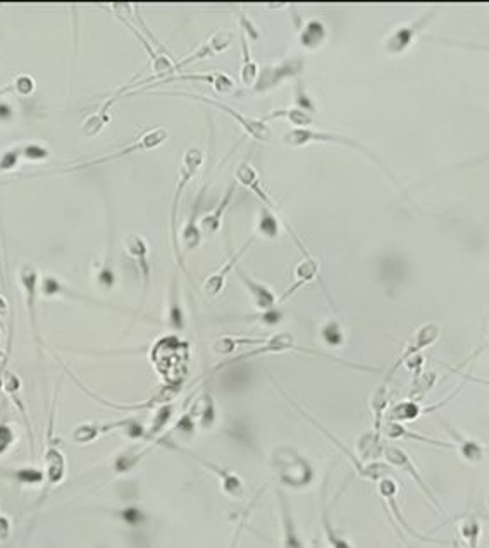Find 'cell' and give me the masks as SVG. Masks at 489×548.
I'll return each instance as SVG.
<instances>
[{"instance_id":"obj_2","label":"cell","mask_w":489,"mask_h":548,"mask_svg":"<svg viewBox=\"0 0 489 548\" xmlns=\"http://www.w3.org/2000/svg\"><path fill=\"white\" fill-rule=\"evenodd\" d=\"M271 466L274 468L279 480L293 488L311 485L313 480V469L307 458L301 457L296 450L289 448V446H281L274 450V453L271 456Z\"/></svg>"},{"instance_id":"obj_53","label":"cell","mask_w":489,"mask_h":548,"mask_svg":"<svg viewBox=\"0 0 489 548\" xmlns=\"http://www.w3.org/2000/svg\"><path fill=\"white\" fill-rule=\"evenodd\" d=\"M463 377H466L467 381H474V383H480V385H486V387H489V380H484V377L472 376V375H463Z\"/></svg>"},{"instance_id":"obj_1","label":"cell","mask_w":489,"mask_h":548,"mask_svg":"<svg viewBox=\"0 0 489 548\" xmlns=\"http://www.w3.org/2000/svg\"><path fill=\"white\" fill-rule=\"evenodd\" d=\"M202 164H203V152L200 149L191 147V149L186 150L185 156H183V161H181V168H179V180H178V185H176V192H174L173 205H171V238H173V247H174V252H176V259H178L179 267H181L183 273L188 276L190 279H191V276L188 273V269H186V264H185V259H183L181 250H179V242H178V235H176V217H178L179 202H181V197H183V193H185L186 185H188L191 178L197 174V171L200 169Z\"/></svg>"},{"instance_id":"obj_16","label":"cell","mask_w":489,"mask_h":548,"mask_svg":"<svg viewBox=\"0 0 489 548\" xmlns=\"http://www.w3.org/2000/svg\"><path fill=\"white\" fill-rule=\"evenodd\" d=\"M19 279H21L24 294H26V307L30 312L31 328H33V335L36 342L40 343L38 336V324H36V294H38V271L30 264H24L19 271Z\"/></svg>"},{"instance_id":"obj_49","label":"cell","mask_w":489,"mask_h":548,"mask_svg":"<svg viewBox=\"0 0 489 548\" xmlns=\"http://www.w3.org/2000/svg\"><path fill=\"white\" fill-rule=\"evenodd\" d=\"M296 93H299V95H296V102H299L300 109H308V111H313V104L311 102V99L307 97V93H305L303 90H300V87H299V90H296Z\"/></svg>"},{"instance_id":"obj_40","label":"cell","mask_w":489,"mask_h":548,"mask_svg":"<svg viewBox=\"0 0 489 548\" xmlns=\"http://www.w3.org/2000/svg\"><path fill=\"white\" fill-rule=\"evenodd\" d=\"M321 336H323L324 343H328L329 347H341L345 342L343 331H341V326L336 323V321L331 319L321 328Z\"/></svg>"},{"instance_id":"obj_36","label":"cell","mask_w":489,"mask_h":548,"mask_svg":"<svg viewBox=\"0 0 489 548\" xmlns=\"http://www.w3.org/2000/svg\"><path fill=\"white\" fill-rule=\"evenodd\" d=\"M326 36V28L321 21H311L307 23V26L303 28L300 35V42L303 43L305 47L308 48H316L321 42L324 40Z\"/></svg>"},{"instance_id":"obj_6","label":"cell","mask_w":489,"mask_h":548,"mask_svg":"<svg viewBox=\"0 0 489 548\" xmlns=\"http://www.w3.org/2000/svg\"><path fill=\"white\" fill-rule=\"evenodd\" d=\"M162 444L167 445V446H171V448L178 450V452L185 453V456L195 458V461H197L200 466H203V468L212 471V473H214L215 476L219 478V481H221V488H222V491L226 495H230V497H233V498H242L243 497V493H244L243 481L240 480V476H236L235 473H231V471L224 469V468H221V466H217V464H212L210 461H207V458L202 457L200 453L191 452V450H186V448H181V446H178L176 444H173V441H162Z\"/></svg>"},{"instance_id":"obj_34","label":"cell","mask_w":489,"mask_h":548,"mask_svg":"<svg viewBox=\"0 0 489 548\" xmlns=\"http://www.w3.org/2000/svg\"><path fill=\"white\" fill-rule=\"evenodd\" d=\"M257 233H260L266 238H278L279 235V221L278 216L272 213L269 207H262L259 217V225H257Z\"/></svg>"},{"instance_id":"obj_46","label":"cell","mask_w":489,"mask_h":548,"mask_svg":"<svg viewBox=\"0 0 489 548\" xmlns=\"http://www.w3.org/2000/svg\"><path fill=\"white\" fill-rule=\"evenodd\" d=\"M14 441V431L6 423H0V453L6 452Z\"/></svg>"},{"instance_id":"obj_32","label":"cell","mask_w":489,"mask_h":548,"mask_svg":"<svg viewBox=\"0 0 489 548\" xmlns=\"http://www.w3.org/2000/svg\"><path fill=\"white\" fill-rule=\"evenodd\" d=\"M119 95H121V92H117V95L111 97V99H109L107 102L102 105V109H100L99 112H97V114L90 116L88 119L85 121L83 128H81V129H83L85 135H87V136L99 135L102 129H104V126L109 123V119H111V117H109V109H111V105L116 102L117 99H119Z\"/></svg>"},{"instance_id":"obj_37","label":"cell","mask_w":489,"mask_h":548,"mask_svg":"<svg viewBox=\"0 0 489 548\" xmlns=\"http://www.w3.org/2000/svg\"><path fill=\"white\" fill-rule=\"evenodd\" d=\"M198 204H200V202L197 200V204H195L193 214H191V217H190V222H188V225H186V228L183 230V243H185L186 250L197 249V247L200 245V242H202V231L197 228Z\"/></svg>"},{"instance_id":"obj_23","label":"cell","mask_w":489,"mask_h":548,"mask_svg":"<svg viewBox=\"0 0 489 548\" xmlns=\"http://www.w3.org/2000/svg\"><path fill=\"white\" fill-rule=\"evenodd\" d=\"M382 434L376 431H367L358 438L357 441V452L358 461L362 464H369V462H377L385 453V444H382Z\"/></svg>"},{"instance_id":"obj_25","label":"cell","mask_w":489,"mask_h":548,"mask_svg":"<svg viewBox=\"0 0 489 548\" xmlns=\"http://www.w3.org/2000/svg\"><path fill=\"white\" fill-rule=\"evenodd\" d=\"M190 414L193 416V419H197V423L200 424L202 429L214 428L215 419H217V412H215V402L212 399L209 389L203 393L200 399L195 402Z\"/></svg>"},{"instance_id":"obj_45","label":"cell","mask_w":489,"mask_h":548,"mask_svg":"<svg viewBox=\"0 0 489 548\" xmlns=\"http://www.w3.org/2000/svg\"><path fill=\"white\" fill-rule=\"evenodd\" d=\"M259 497H260V493H259V495H255L254 502H250V505H248L247 512H244L243 517L240 519L238 526H236V530H235L233 539H231V545H230V548H236V547H238V542H240V538H242V533H243V527H244V525H247V517H248V514H250V509H252V507H254V503L257 502V498H259Z\"/></svg>"},{"instance_id":"obj_11","label":"cell","mask_w":489,"mask_h":548,"mask_svg":"<svg viewBox=\"0 0 489 548\" xmlns=\"http://www.w3.org/2000/svg\"><path fill=\"white\" fill-rule=\"evenodd\" d=\"M124 249L128 252L129 257H133V261L136 262L138 271H140L141 279H144V302L149 294L150 286V276H152V267L149 262V245L144 240V237L140 235H128L124 238Z\"/></svg>"},{"instance_id":"obj_28","label":"cell","mask_w":489,"mask_h":548,"mask_svg":"<svg viewBox=\"0 0 489 548\" xmlns=\"http://www.w3.org/2000/svg\"><path fill=\"white\" fill-rule=\"evenodd\" d=\"M64 473H66L64 456L54 446H50L45 453V478H47L48 485H57L59 481H63Z\"/></svg>"},{"instance_id":"obj_8","label":"cell","mask_w":489,"mask_h":548,"mask_svg":"<svg viewBox=\"0 0 489 548\" xmlns=\"http://www.w3.org/2000/svg\"><path fill=\"white\" fill-rule=\"evenodd\" d=\"M382 457L386 458V462H388L389 466H393V468H398L402 469L403 473H407L409 476L414 480L415 483L419 485V488H421L424 493H426V497L429 498L431 502H433V505L436 507V509L439 510V512H443V507L439 505L438 498H436V495L433 493V490L427 486V483L422 480V476L419 474L417 468L414 466V462H412V458L409 453L405 452V450H402L400 446H394V445H386L385 446V453H382Z\"/></svg>"},{"instance_id":"obj_42","label":"cell","mask_w":489,"mask_h":548,"mask_svg":"<svg viewBox=\"0 0 489 548\" xmlns=\"http://www.w3.org/2000/svg\"><path fill=\"white\" fill-rule=\"evenodd\" d=\"M171 414H173V405H162V407L158 409L156 419H154V424H152V428H150L149 434H146V438L156 436L158 431H162V428H164V426L169 423Z\"/></svg>"},{"instance_id":"obj_31","label":"cell","mask_w":489,"mask_h":548,"mask_svg":"<svg viewBox=\"0 0 489 548\" xmlns=\"http://www.w3.org/2000/svg\"><path fill=\"white\" fill-rule=\"evenodd\" d=\"M233 195H235V186H231V188H227V192L224 193L222 200L219 202L217 209H215L214 213L207 214V216L202 217V221H200V230L202 231H205L207 235H212L219 230V226H221V221H222L224 210L227 209V205H230L231 200H233Z\"/></svg>"},{"instance_id":"obj_55","label":"cell","mask_w":489,"mask_h":548,"mask_svg":"<svg viewBox=\"0 0 489 548\" xmlns=\"http://www.w3.org/2000/svg\"><path fill=\"white\" fill-rule=\"evenodd\" d=\"M486 503H488V507H489V495H488V498H486Z\"/></svg>"},{"instance_id":"obj_18","label":"cell","mask_w":489,"mask_h":548,"mask_svg":"<svg viewBox=\"0 0 489 548\" xmlns=\"http://www.w3.org/2000/svg\"><path fill=\"white\" fill-rule=\"evenodd\" d=\"M278 500L281 514V531H283V548H303L295 517H293L291 509H289L288 498L281 490H278Z\"/></svg>"},{"instance_id":"obj_38","label":"cell","mask_w":489,"mask_h":548,"mask_svg":"<svg viewBox=\"0 0 489 548\" xmlns=\"http://www.w3.org/2000/svg\"><path fill=\"white\" fill-rule=\"evenodd\" d=\"M242 48H243V68H242V80L244 85H252L259 76V69L257 64L250 59V50H248V40L247 36L242 35Z\"/></svg>"},{"instance_id":"obj_19","label":"cell","mask_w":489,"mask_h":548,"mask_svg":"<svg viewBox=\"0 0 489 548\" xmlns=\"http://www.w3.org/2000/svg\"><path fill=\"white\" fill-rule=\"evenodd\" d=\"M381 434L391 438V440H414V441H421V444H426V445L439 446V448H455V445L450 444V441L436 440V438L426 436V434L414 433L410 431V429H407L403 424L391 423V421H385V423H382Z\"/></svg>"},{"instance_id":"obj_43","label":"cell","mask_w":489,"mask_h":548,"mask_svg":"<svg viewBox=\"0 0 489 548\" xmlns=\"http://www.w3.org/2000/svg\"><path fill=\"white\" fill-rule=\"evenodd\" d=\"M21 157H23L21 147L7 150V152L4 154L2 157H0V173L12 171V169L18 166V162H19V159H21Z\"/></svg>"},{"instance_id":"obj_20","label":"cell","mask_w":489,"mask_h":548,"mask_svg":"<svg viewBox=\"0 0 489 548\" xmlns=\"http://www.w3.org/2000/svg\"><path fill=\"white\" fill-rule=\"evenodd\" d=\"M236 274H238V278L242 279V283L248 290V294H250V297L254 300L255 307L259 308V311L262 312L271 311V308L276 307V302H278V300H276V295L272 294L267 286H264L262 283L255 281V279L244 273L243 269H236Z\"/></svg>"},{"instance_id":"obj_4","label":"cell","mask_w":489,"mask_h":548,"mask_svg":"<svg viewBox=\"0 0 489 548\" xmlns=\"http://www.w3.org/2000/svg\"><path fill=\"white\" fill-rule=\"evenodd\" d=\"M162 93H164V95L186 97V99H193V100H198V102L210 104V105H214V107L221 109V111L226 112L227 116L233 117L236 123L242 126L247 135H250L257 141H267L269 138H271V128H269V126L264 123L262 119H254V117L244 116V114H242V112H238V111H235V109H231L230 105H226V104H222V102H217V100H212V99H209V97L195 95V93H186V92H162Z\"/></svg>"},{"instance_id":"obj_30","label":"cell","mask_w":489,"mask_h":548,"mask_svg":"<svg viewBox=\"0 0 489 548\" xmlns=\"http://www.w3.org/2000/svg\"><path fill=\"white\" fill-rule=\"evenodd\" d=\"M174 80L209 81V83H212V87H214L219 93H230L235 88L233 80H231L227 75H224V72H217V71L207 72V75H178V76H173V78L167 81H174Z\"/></svg>"},{"instance_id":"obj_47","label":"cell","mask_w":489,"mask_h":548,"mask_svg":"<svg viewBox=\"0 0 489 548\" xmlns=\"http://www.w3.org/2000/svg\"><path fill=\"white\" fill-rule=\"evenodd\" d=\"M236 14H238V21H240V26H242L243 30L247 31L248 36H250L252 40H259V36H260L259 30H257V28H255V24L252 23L250 19H248V16H244L243 12H236Z\"/></svg>"},{"instance_id":"obj_29","label":"cell","mask_w":489,"mask_h":548,"mask_svg":"<svg viewBox=\"0 0 489 548\" xmlns=\"http://www.w3.org/2000/svg\"><path fill=\"white\" fill-rule=\"evenodd\" d=\"M422 411L424 409L415 400H405L389 409L388 414H386V421L402 424L407 423V421L417 419L419 416H422Z\"/></svg>"},{"instance_id":"obj_3","label":"cell","mask_w":489,"mask_h":548,"mask_svg":"<svg viewBox=\"0 0 489 548\" xmlns=\"http://www.w3.org/2000/svg\"><path fill=\"white\" fill-rule=\"evenodd\" d=\"M283 141L286 145H289V147H303V145L311 144V141H333V144L346 145V147H352V149L358 150V152L365 154V156L369 157V159H372L377 166H381V168L385 169V171L388 173L389 176H393L389 169L386 168L385 164H382L381 159H379L377 156H374V154L370 152L369 149H365L364 145L358 144V141L353 140V138L341 136V135H333V133L316 131V129H308V128H295V129H289V131L284 133Z\"/></svg>"},{"instance_id":"obj_52","label":"cell","mask_w":489,"mask_h":548,"mask_svg":"<svg viewBox=\"0 0 489 548\" xmlns=\"http://www.w3.org/2000/svg\"><path fill=\"white\" fill-rule=\"evenodd\" d=\"M122 517L128 522H138L141 519V514L138 512L136 509H126L124 512H122Z\"/></svg>"},{"instance_id":"obj_44","label":"cell","mask_w":489,"mask_h":548,"mask_svg":"<svg viewBox=\"0 0 489 548\" xmlns=\"http://www.w3.org/2000/svg\"><path fill=\"white\" fill-rule=\"evenodd\" d=\"M21 152H23V159L26 161H43L50 156L48 150L38 144L24 145V147H21Z\"/></svg>"},{"instance_id":"obj_17","label":"cell","mask_w":489,"mask_h":548,"mask_svg":"<svg viewBox=\"0 0 489 548\" xmlns=\"http://www.w3.org/2000/svg\"><path fill=\"white\" fill-rule=\"evenodd\" d=\"M445 428L450 433V436L453 438V445L455 448L458 450L460 457L463 461L468 462V464H479L480 461H484V457L489 453V446L479 444V441L471 440V438H466L462 433L456 431L453 426H450L445 423Z\"/></svg>"},{"instance_id":"obj_21","label":"cell","mask_w":489,"mask_h":548,"mask_svg":"<svg viewBox=\"0 0 489 548\" xmlns=\"http://www.w3.org/2000/svg\"><path fill=\"white\" fill-rule=\"evenodd\" d=\"M328 480H329V476H326L323 490H321V526H323L326 542L329 543V547H331V548H353L352 545H350L348 539L343 537V534L338 533V530L333 526V522H331V515H329L328 500H326V491H328Z\"/></svg>"},{"instance_id":"obj_12","label":"cell","mask_w":489,"mask_h":548,"mask_svg":"<svg viewBox=\"0 0 489 548\" xmlns=\"http://www.w3.org/2000/svg\"><path fill=\"white\" fill-rule=\"evenodd\" d=\"M433 16L434 12H427V14L415 19L414 23H409L405 24V26H400L398 30H394L393 35H389V38L386 40V50H388L389 54H402L403 50H407L410 43L414 42L415 35L426 26V23L429 21Z\"/></svg>"},{"instance_id":"obj_22","label":"cell","mask_w":489,"mask_h":548,"mask_svg":"<svg viewBox=\"0 0 489 548\" xmlns=\"http://www.w3.org/2000/svg\"><path fill=\"white\" fill-rule=\"evenodd\" d=\"M317 276H319V262H317V259H313L311 254L303 255V261H300L299 266L295 267V283L284 291L283 297L279 299V302L288 300L295 291H299L301 286L313 281V278H317Z\"/></svg>"},{"instance_id":"obj_33","label":"cell","mask_w":489,"mask_h":548,"mask_svg":"<svg viewBox=\"0 0 489 548\" xmlns=\"http://www.w3.org/2000/svg\"><path fill=\"white\" fill-rule=\"evenodd\" d=\"M278 117H286L289 123L296 124L299 128H305V126L312 124V114L311 112L303 111V109L296 107V109H279V111L271 112V114L264 117L262 121H269V119H278Z\"/></svg>"},{"instance_id":"obj_39","label":"cell","mask_w":489,"mask_h":548,"mask_svg":"<svg viewBox=\"0 0 489 548\" xmlns=\"http://www.w3.org/2000/svg\"><path fill=\"white\" fill-rule=\"evenodd\" d=\"M436 375L434 372H424V375H415L414 383H412V389H410V399L412 400H419L429 392L431 387L434 385Z\"/></svg>"},{"instance_id":"obj_48","label":"cell","mask_w":489,"mask_h":548,"mask_svg":"<svg viewBox=\"0 0 489 548\" xmlns=\"http://www.w3.org/2000/svg\"><path fill=\"white\" fill-rule=\"evenodd\" d=\"M14 90H18V93H21V95H30L31 92H33L35 88V83L33 80L30 78V76H19L18 80H16L14 83Z\"/></svg>"},{"instance_id":"obj_14","label":"cell","mask_w":489,"mask_h":548,"mask_svg":"<svg viewBox=\"0 0 489 548\" xmlns=\"http://www.w3.org/2000/svg\"><path fill=\"white\" fill-rule=\"evenodd\" d=\"M254 240H255V237H250V238H248L247 243H244V245L242 247V249H240L238 252H236V254L233 255V257L227 259V262H226V264H222L221 269L215 271L214 274H210L209 278H207L205 281H203L202 288H203V294H205L207 297L214 299V297H217L219 294H221L222 288H224V283H226V276H227V273H231V271L235 269V266H236V264H238L240 259L243 257L244 252H247L248 249H250V245H252V243H254Z\"/></svg>"},{"instance_id":"obj_50","label":"cell","mask_w":489,"mask_h":548,"mask_svg":"<svg viewBox=\"0 0 489 548\" xmlns=\"http://www.w3.org/2000/svg\"><path fill=\"white\" fill-rule=\"evenodd\" d=\"M12 116H14V111H12L11 104L0 100V121H11Z\"/></svg>"},{"instance_id":"obj_15","label":"cell","mask_w":489,"mask_h":548,"mask_svg":"<svg viewBox=\"0 0 489 548\" xmlns=\"http://www.w3.org/2000/svg\"><path fill=\"white\" fill-rule=\"evenodd\" d=\"M301 69V60L293 59V60H286V63L278 64V66H269L264 68L262 72H260L259 83L255 85L254 90L255 92H266L269 88H274L276 85L281 83L283 80H286L288 76L296 75L300 72Z\"/></svg>"},{"instance_id":"obj_26","label":"cell","mask_w":489,"mask_h":548,"mask_svg":"<svg viewBox=\"0 0 489 548\" xmlns=\"http://www.w3.org/2000/svg\"><path fill=\"white\" fill-rule=\"evenodd\" d=\"M167 324L171 330L181 331L185 328V311H183L181 299H179L178 279H173L167 299Z\"/></svg>"},{"instance_id":"obj_5","label":"cell","mask_w":489,"mask_h":548,"mask_svg":"<svg viewBox=\"0 0 489 548\" xmlns=\"http://www.w3.org/2000/svg\"><path fill=\"white\" fill-rule=\"evenodd\" d=\"M235 176H236V180L242 183L243 186H247L248 190H252V192H254L257 197H259L260 200H262V204H266V207H269V209H271L272 213L278 214V216L281 217V221H283V225L286 226V231L289 233V237L293 238V242H295L296 247H299V249L301 250V254L308 255V250H305L303 243H301L300 238L296 237V233H295V231H293L291 226H289V222L286 221V217H283V214H281L279 207L274 204V200H272L271 195L266 192V188H264V186L260 185L259 173H257V169L254 168V166H252L250 162H242V164L238 166V169H236Z\"/></svg>"},{"instance_id":"obj_54","label":"cell","mask_w":489,"mask_h":548,"mask_svg":"<svg viewBox=\"0 0 489 548\" xmlns=\"http://www.w3.org/2000/svg\"><path fill=\"white\" fill-rule=\"evenodd\" d=\"M312 548H321V538H319V534H316V538L312 539Z\"/></svg>"},{"instance_id":"obj_13","label":"cell","mask_w":489,"mask_h":548,"mask_svg":"<svg viewBox=\"0 0 489 548\" xmlns=\"http://www.w3.org/2000/svg\"><path fill=\"white\" fill-rule=\"evenodd\" d=\"M233 36H235L233 31L219 30L217 33H214L210 36L209 42L203 43L202 47H198L197 50L193 52V54L188 55V58H185L183 60H179L174 69L185 68V66H188V64L197 63V60L207 59V58H210V55H215V54H219V52L226 50V48L231 45V42H233Z\"/></svg>"},{"instance_id":"obj_27","label":"cell","mask_w":489,"mask_h":548,"mask_svg":"<svg viewBox=\"0 0 489 548\" xmlns=\"http://www.w3.org/2000/svg\"><path fill=\"white\" fill-rule=\"evenodd\" d=\"M389 397L391 393H389L388 381L379 385V387L374 389L372 397H370V409H372V414H374V431L376 433H381L382 423H385V412L389 404Z\"/></svg>"},{"instance_id":"obj_10","label":"cell","mask_w":489,"mask_h":548,"mask_svg":"<svg viewBox=\"0 0 489 548\" xmlns=\"http://www.w3.org/2000/svg\"><path fill=\"white\" fill-rule=\"evenodd\" d=\"M438 338H439V328H438V324L429 323V324H424L422 328H419V331L415 333V336H414V340H412V343L409 345V347L405 348V352H403L400 359H398L397 362L393 364V367L389 369L388 376H386V380H385V381H388V383H389L391 377H393L394 372L398 371V367H400V365H402L403 362H405L407 359H409V357L421 354V352L424 350V348L431 347V345H433Z\"/></svg>"},{"instance_id":"obj_41","label":"cell","mask_w":489,"mask_h":548,"mask_svg":"<svg viewBox=\"0 0 489 548\" xmlns=\"http://www.w3.org/2000/svg\"><path fill=\"white\" fill-rule=\"evenodd\" d=\"M9 474L16 481L24 483V485H36V483H42L45 480V474L42 471L31 469V468L9 471Z\"/></svg>"},{"instance_id":"obj_24","label":"cell","mask_w":489,"mask_h":548,"mask_svg":"<svg viewBox=\"0 0 489 548\" xmlns=\"http://www.w3.org/2000/svg\"><path fill=\"white\" fill-rule=\"evenodd\" d=\"M456 530H458L462 542L466 543V548H479L483 527H480L478 515L463 514L456 517Z\"/></svg>"},{"instance_id":"obj_51","label":"cell","mask_w":489,"mask_h":548,"mask_svg":"<svg viewBox=\"0 0 489 548\" xmlns=\"http://www.w3.org/2000/svg\"><path fill=\"white\" fill-rule=\"evenodd\" d=\"M9 533H11V525L9 521H7V517H4V515H0V539H7L9 538Z\"/></svg>"},{"instance_id":"obj_35","label":"cell","mask_w":489,"mask_h":548,"mask_svg":"<svg viewBox=\"0 0 489 548\" xmlns=\"http://www.w3.org/2000/svg\"><path fill=\"white\" fill-rule=\"evenodd\" d=\"M42 294L45 295V297H55V295H68V297H72V299L87 300V302H93V300H90L87 297H81V295L76 294V291L69 290L66 285H63V283H60L57 278H54V276H45L43 281H42ZM93 303H95V302H93Z\"/></svg>"},{"instance_id":"obj_7","label":"cell","mask_w":489,"mask_h":548,"mask_svg":"<svg viewBox=\"0 0 489 548\" xmlns=\"http://www.w3.org/2000/svg\"><path fill=\"white\" fill-rule=\"evenodd\" d=\"M167 138H169V131H167L166 128L150 129V131H146L145 135L140 138V140H136V141H134V144L128 145V147H124L122 150H119V152H114V154H109V156L99 157V159L90 161V162H87V164L75 166V168H68V169H64V171H76V169H85V168H90V166L102 164V162H109V161H114V159H121V157L129 156V154L138 152V150H152V149L158 147V145L164 144V141L167 140Z\"/></svg>"},{"instance_id":"obj_9","label":"cell","mask_w":489,"mask_h":548,"mask_svg":"<svg viewBox=\"0 0 489 548\" xmlns=\"http://www.w3.org/2000/svg\"><path fill=\"white\" fill-rule=\"evenodd\" d=\"M377 491L379 495H381L382 498H385L386 503H388L391 514L394 515V519L398 521V525H400L403 530L407 531V533L412 534L414 538L417 539H422V542H427V543H438V545H445L446 542H443V539H434V538H427V537H422V534H419L417 531L412 527L409 522L405 521V517H403L402 512H400V507H398L397 503V493H398V485L397 481L393 480V478L388 476V478H382L381 481H377Z\"/></svg>"}]
</instances>
